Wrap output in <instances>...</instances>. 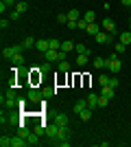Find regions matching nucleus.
I'll return each instance as SVG.
<instances>
[{"instance_id": "obj_1", "label": "nucleus", "mask_w": 131, "mask_h": 147, "mask_svg": "<svg viewBox=\"0 0 131 147\" xmlns=\"http://www.w3.org/2000/svg\"><path fill=\"white\" fill-rule=\"evenodd\" d=\"M105 68L109 70V73H120V70H122V64H120V59H118V53H109V57L105 59Z\"/></svg>"}, {"instance_id": "obj_2", "label": "nucleus", "mask_w": 131, "mask_h": 147, "mask_svg": "<svg viewBox=\"0 0 131 147\" xmlns=\"http://www.w3.org/2000/svg\"><path fill=\"white\" fill-rule=\"evenodd\" d=\"M66 51H61V49H48L46 53H44V57H46V61H63L66 59Z\"/></svg>"}, {"instance_id": "obj_3", "label": "nucleus", "mask_w": 131, "mask_h": 147, "mask_svg": "<svg viewBox=\"0 0 131 147\" xmlns=\"http://www.w3.org/2000/svg\"><path fill=\"white\" fill-rule=\"evenodd\" d=\"M26 99L31 101V103H39L44 99V92L37 90V88H29V92H26Z\"/></svg>"}, {"instance_id": "obj_4", "label": "nucleus", "mask_w": 131, "mask_h": 147, "mask_svg": "<svg viewBox=\"0 0 131 147\" xmlns=\"http://www.w3.org/2000/svg\"><path fill=\"white\" fill-rule=\"evenodd\" d=\"M22 44H18V46H9V49H2V57H7V59H11L15 53H22Z\"/></svg>"}, {"instance_id": "obj_5", "label": "nucleus", "mask_w": 131, "mask_h": 147, "mask_svg": "<svg viewBox=\"0 0 131 147\" xmlns=\"http://www.w3.org/2000/svg\"><path fill=\"white\" fill-rule=\"evenodd\" d=\"M100 26H103V31H107V33L116 35V22H114L112 18H105L103 22H100Z\"/></svg>"}, {"instance_id": "obj_6", "label": "nucleus", "mask_w": 131, "mask_h": 147, "mask_svg": "<svg viewBox=\"0 0 131 147\" xmlns=\"http://www.w3.org/2000/svg\"><path fill=\"white\" fill-rule=\"evenodd\" d=\"M57 134H59V125H57L55 121L48 123V125H46V136H48V138H57Z\"/></svg>"}, {"instance_id": "obj_7", "label": "nucleus", "mask_w": 131, "mask_h": 147, "mask_svg": "<svg viewBox=\"0 0 131 147\" xmlns=\"http://www.w3.org/2000/svg\"><path fill=\"white\" fill-rule=\"evenodd\" d=\"M94 37H96L98 44H109L112 42V33H107V31H100V33H96Z\"/></svg>"}, {"instance_id": "obj_8", "label": "nucleus", "mask_w": 131, "mask_h": 147, "mask_svg": "<svg viewBox=\"0 0 131 147\" xmlns=\"http://www.w3.org/2000/svg\"><path fill=\"white\" fill-rule=\"evenodd\" d=\"M100 31H103V26H100V24L90 22V24H87V29H85V33H87V35H96V33H100Z\"/></svg>"}, {"instance_id": "obj_9", "label": "nucleus", "mask_w": 131, "mask_h": 147, "mask_svg": "<svg viewBox=\"0 0 131 147\" xmlns=\"http://www.w3.org/2000/svg\"><path fill=\"white\" fill-rule=\"evenodd\" d=\"M85 108H90V105H87V99H81V101H76V103L72 105V110H74L76 114H81V112L85 110Z\"/></svg>"}, {"instance_id": "obj_10", "label": "nucleus", "mask_w": 131, "mask_h": 147, "mask_svg": "<svg viewBox=\"0 0 131 147\" xmlns=\"http://www.w3.org/2000/svg\"><path fill=\"white\" fill-rule=\"evenodd\" d=\"M11 61H13V66H24V51H22V53H15V55L11 57Z\"/></svg>"}, {"instance_id": "obj_11", "label": "nucleus", "mask_w": 131, "mask_h": 147, "mask_svg": "<svg viewBox=\"0 0 131 147\" xmlns=\"http://www.w3.org/2000/svg\"><path fill=\"white\" fill-rule=\"evenodd\" d=\"M26 145H29V141H26V138H22V136L11 138V147H26Z\"/></svg>"}, {"instance_id": "obj_12", "label": "nucleus", "mask_w": 131, "mask_h": 147, "mask_svg": "<svg viewBox=\"0 0 131 147\" xmlns=\"http://www.w3.org/2000/svg\"><path fill=\"white\" fill-rule=\"evenodd\" d=\"M55 123L59 125V127H66V125H68V117H66L63 112H59V114L55 117Z\"/></svg>"}, {"instance_id": "obj_13", "label": "nucleus", "mask_w": 131, "mask_h": 147, "mask_svg": "<svg viewBox=\"0 0 131 147\" xmlns=\"http://www.w3.org/2000/svg\"><path fill=\"white\" fill-rule=\"evenodd\" d=\"M35 49H37L39 53H46V51L50 49V46H48V40H37V42H35Z\"/></svg>"}, {"instance_id": "obj_14", "label": "nucleus", "mask_w": 131, "mask_h": 147, "mask_svg": "<svg viewBox=\"0 0 131 147\" xmlns=\"http://www.w3.org/2000/svg\"><path fill=\"white\" fill-rule=\"evenodd\" d=\"M87 105H90L92 110H94V108H98V94H94V92H92V94H87Z\"/></svg>"}, {"instance_id": "obj_15", "label": "nucleus", "mask_w": 131, "mask_h": 147, "mask_svg": "<svg viewBox=\"0 0 131 147\" xmlns=\"http://www.w3.org/2000/svg\"><path fill=\"white\" fill-rule=\"evenodd\" d=\"M39 138H42V136H39L37 132H31V134L26 136V141H29V145H39Z\"/></svg>"}, {"instance_id": "obj_16", "label": "nucleus", "mask_w": 131, "mask_h": 147, "mask_svg": "<svg viewBox=\"0 0 131 147\" xmlns=\"http://www.w3.org/2000/svg\"><path fill=\"white\" fill-rule=\"evenodd\" d=\"M100 94H103V97H107V99H114V88L107 84V86L100 88Z\"/></svg>"}, {"instance_id": "obj_17", "label": "nucleus", "mask_w": 131, "mask_h": 147, "mask_svg": "<svg viewBox=\"0 0 131 147\" xmlns=\"http://www.w3.org/2000/svg\"><path fill=\"white\" fill-rule=\"evenodd\" d=\"M33 46H35V40H33L31 35H26L24 40H22V49L26 51V49H33Z\"/></svg>"}, {"instance_id": "obj_18", "label": "nucleus", "mask_w": 131, "mask_h": 147, "mask_svg": "<svg viewBox=\"0 0 131 147\" xmlns=\"http://www.w3.org/2000/svg\"><path fill=\"white\" fill-rule=\"evenodd\" d=\"M76 44L74 42H70V40H66V42H61V51H66V53H72L74 51Z\"/></svg>"}, {"instance_id": "obj_19", "label": "nucleus", "mask_w": 131, "mask_h": 147, "mask_svg": "<svg viewBox=\"0 0 131 147\" xmlns=\"http://www.w3.org/2000/svg\"><path fill=\"white\" fill-rule=\"evenodd\" d=\"M87 59H90V55H87V53H81V55H76V66H85Z\"/></svg>"}, {"instance_id": "obj_20", "label": "nucleus", "mask_w": 131, "mask_h": 147, "mask_svg": "<svg viewBox=\"0 0 131 147\" xmlns=\"http://www.w3.org/2000/svg\"><path fill=\"white\" fill-rule=\"evenodd\" d=\"M57 70H59V73H68V70H70V64L66 59H63V61H57Z\"/></svg>"}, {"instance_id": "obj_21", "label": "nucleus", "mask_w": 131, "mask_h": 147, "mask_svg": "<svg viewBox=\"0 0 131 147\" xmlns=\"http://www.w3.org/2000/svg\"><path fill=\"white\" fill-rule=\"evenodd\" d=\"M83 20H85L87 24H90V22H96V13L94 11H85L83 13Z\"/></svg>"}, {"instance_id": "obj_22", "label": "nucleus", "mask_w": 131, "mask_h": 147, "mask_svg": "<svg viewBox=\"0 0 131 147\" xmlns=\"http://www.w3.org/2000/svg\"><path fill=\"white\" fill-rule=\"evenodd\" d=\"M120 42L129 46V44H131V31H125V33H120Z\"/></svg>"}, {"instance_id": "obj_23", "label": "nucleus", "mask_w": 131, "mask_h": 147, "mask_svg": "<svg viewBox=\"0 0 131 147\" xmlns=\"http://www.w3.org/2000/svg\"><path fill=\"white\" fill-rule=\"evenodd\" d=\"M79 117H81V121H90V119H92V108H85Z\"/></svg>"}, {"instance_id": "obj_24", "label": "nucleus", "mask_w": 131, "mask_h": 147, "mask_svg": "<svg viewBox=\"0 0 131 147\" xmlns=\"http://www.w3.org/2000/svg\"><path fill=\"white\" fill-rule=\"evenodd\" d=\"M94 68H96V70L105 68V59H103V57H94Z\"/></svg>"}, {"instance_id": "obj_25", "label": "nucleus", "mask_w": 131, "mask_h": 147, "mask_svg": "<svg viewBox=\"0 0 131 147\" xmlns=\"http://www.w3.org/2000/svg\"><path fill=\"white\" fill-rule=\"evenodd\" d=\"M74 51L79 53V55H81V53H87V55H92V51H87V49H85V44H76Z\"/></svg>"}, {"instance_id": "obj_26", "label": "nucleus", "mask_w": 131, "mask_h": 147, "mask_svg": "<svg viewBox=\"0 0 131 147\" xmlns=\"http://www.w3.org/2000/svg\"><path fill=\"white\" fill-rule=\"evenodd\" d=\"M48 46H50V49H61V42H59L57 37H50V40H48Z\"/></svg>"}, {"instance_id": "obj_27", "label": "nucleus", "mask_w": 131, "mask_h": 147, "mask_svg": "<svg viewBox=\"0 0 131 147\" xmlns=\"http://www.w3.org/2000/svg\"><path fill=\"white\" fill-rule=\"evenodd\" d=\"M15 9H18V11H20V13H24V11H26V9H29V5H26L24 0H18V5H15Z\"/></svg>"}, {"instance_id": "obj_28", "label": "nucleus", "mask_w": 131, "mask_h": 147, "mask_svg": "<svg viewBox=\"0 0 131 147\" xmlns=\"http://www.w3.org/2000/svg\"><path fill=\"white\" fill-rule=\"evenodd\" d=\"M79 18H81V13L76 11V9H70L68 11V20H79Z\"/></svg>"}, {"instance_id": "obj_29", "label": "nucleus", "mask_w": 131, "mask_h": 147, "mask_svg": "<svg viewBox=\"0 0 131 147\" xmlns=\"http://www.w3.org/2000/svg\"><path fill=\"white\" fill-rule=\"evenodd\" d=\"M109 105V99L103 97V94H98V108H107Z\"/></svg>"}, {"instance_id": "obj_30", "label": "nucleus", "mask_w": 131, "mask_h": 147, "mask_svg": "<svg viewBox=\"0 0 131 147\" xmlns=\"http://www.w3.org/2000/svg\"><path fill=\"white\" fill-rule=\"evenodd\" d=\"M109 79H112V77L103 73V75H100V77H98V84H100V86H107V84H109Z\"/></svg>"}, {"instance_id": "obj_31", "label": "nucleus", "mask_w": 131, "mask_h": 147, "mask_svg": "<svg viewBox=\"0 0 131 147\" xmlns=\"http://www.w3.org/2000/svg\"><path fill=\"white\" fill-rule=\"evenodd\" d=\"M42 92H44V99H48V97H53V94H55L57 90H55V88H44Z\"/></svg>"}, {"instance_id": "obj_32", "label": "nucleus", "mask_w": 131, "mask_h": 147, "mask_svg": "<svg viewBox=\"0 0 131 147\" xmlns=\"http://www.w3.org/2000/svg\"><path fill=\"white\" fill-rule=\"evenodd\" d=\"M125 51H127V44H122L118 40V42H116V53H125Z\"/></svg>"}, {"instance_id": "obj_33", "label": "nucleus", "mask_w": 131, "mask_h": 147, "mask_svg": "<svg viewBox=\"0 0 131 147\" xmlns=\"http://www.w3.org/2000/svg\"><path fill=\"white\" fill-rule=\"evenodd\" d=\"M76 29L85 31V29H87V22H85V20H83V18H79V20H76Z\"/></svg>"}, {"instance_id": "obj_34", "label": "nucleus", "mask_w": 131, "mask_h": 147, "mask_svg": "<svg viewBox=\"0 0 131 147\" xmlns=\"http://www.w3.org/2000/svg\"><path fill=\"white\" fill-rule=\"evenodd\" d=\"M0 147H11V138L2 136V138H0Z\"/></svg>"}, {"instance_id": "obj_35", "label": "nucleus", "mask_w": 131, "mask_h": 147, "mask_svg": "<svg viewBox=\"0 0 131 147\" xmlns=\"http://www.w3.org/2000/svg\"><path fill=\"white\" fill-rule=\"evenodd\" d=\"M57 22L66 24V22H68V13H59V16H57Z\"/></svg>"}, {"instance_id": "obj_36", "label": "nucleus", "mask_w": 131, "mask_h": 147, "mask_svg": "<svg viewBox=\"0 0 131 147\" xmlns=\"http://www.w3.org/2000/svg\"><path fill=\"white\" fill-rule=\"evenodd\" d=\"M50 64H53V61H46V64H42V66H39V73H48V70H50Z\"/></svg>"}, {"instance_id": "obj_37", "label": "nucleus", "mask_w": 131, "mask_h": 147, "mask_svg": "<svg viewBox=\"0 0 131 147\" xmlns=\"http://www.w3.org/2000/svg\"><path fill=\"white\" fill-rule=\"evenodd\" d=\"M9 20H11V18H5V16H2V20H0V29H2V31L9 26Z\"/></svg>"}, {"instance_id": "obj_38", "label": "nucleus", "mask_w": 131, "mask_h": 147, "mask_svg": "<svg viewBox=\"0 0 131 147\" xmlns=\"http://www.w3.org/2000/svg\"><path fill=\"white\" fill-rule=\"evenodd\" d=\"M20 16H22V13H20L18 9H13V11L9 13V18H11V20H20Z\"/></svg>"}, {"instance_id": "obj_39", "label": "nucleus", "mask_w": 131, "mask_h": 147, "mask_svg": "<svg viewBox=\"0 0 131 147\" xmlns=\"http://www.w3.org/2000/svg\"><path fill=\"white\" fill-rule=\"evenodd\" d=\"M66 26H68V29H72V31H74V29H76V20H68V22H66Z\"/></svg>"}, {"instance_id": "obj_40", "label": "nucleus", "mask_w": 131, "mask_h": 147, "mask_svg": "<svg viewBox=\"0 0 131 147\" xmlns=\"http://www.w3.org/2000/svg\"><path fill=\"white\" fill-rule=\"evenodd\" d=\"M109 86H112V88H118V79H116V77H112V79H109Z\"/></svg>"}, {"instance_id": "obj_41", "label": "nucleus", "mask_w": 131, "mask_h": 147, "mask_svg": "<svg viewBox=\"0 0 131 147\" xmlns=\"http://www.w3.org/2000/svg\"><path fill=\"white\" fill-rule=\"evenodd\" d=\"M120 2H122L125 7H131V0H120Z\"/></svg>"}]
</instances>
